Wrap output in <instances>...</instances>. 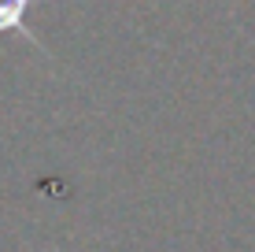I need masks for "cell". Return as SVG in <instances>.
<instances>
[{"mask_svg": "<svg viewBox=\"0 0 255 252\" xmlns=\"http://www.w3.org/2000/svg\"><path fill=\"white\" fill-rule=\"evenodd\" d=\"M37 4V0H0V33H19L26 45L41 48L45 52V41L33 33L30 26V7Z\"/></svg>", "mask_w": 255, "mask_h": 252, "instance_id": "1", "label": "cell"}]
</instances>
